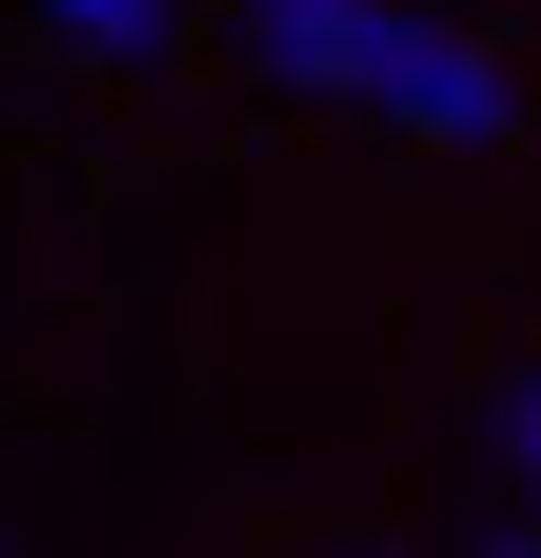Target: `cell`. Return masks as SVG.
Returning a JSON list of instances; mask_svg holds the SVG:
<instances>
[{
  "mask_svg": "<svg viewBox=\"0 0 541 558\" xmlns=\"http://www.w3.org/2000/svg\"><path fill=\"white\" fill-rule=\"evenodd\" d=\"M35 17H52L70 52H105V70H157V52H175V0H35Z\"/></svg>",
  "mask_w": 541,
  "mask_h": 558,
  "instance_id": "7a4b0ae2",
  "label": "cell"
},
{
  "mask_svg": "<svg viewBox=\"0 0 541 558\" xmlns=\"http://www.w3.org/2000/svg\"><path fill=\"white\" fill-rule=\"evenodd\" d=\"M244 35H262V70H279V87L384 105L401 140H454V157H489V140L524 122L506 52H489V35H454L436 0H244Z\"/></svg>",
  "mask_w": 541,
  "mask_h": 558,
  "instance_id": "6da1fadb",
  "label": "cell"
}]
</instances>
